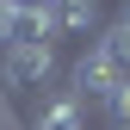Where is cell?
Returning <instances> with one entry per match:
<instances>
[{"label":"cell","mask_w":130,"mask_h":130,"mask_svg":"<svg viewBox=\"0 0 130 130\" xmlns=\"http://www.w3.org/2000/svg\"><path fill=\"white\" fill-rule=\"evenodd\" d=\"M56 74V43H31V50H0V87L6 93H31Z\"/></svg>","instance_id":"obj_1"},{"label":"cell","mask_w":130,"mask_h":130,"mask_svg":"<svg viewBox=\"0 0 130 130\" xmlns=\"http://www.w3.org/2000/svg\"><path fill=\"white\" fill-rule=\"evenodd\" d=\"M111 93H118V68H111L99 50H87V56L74 62V87H68V99H74V105H87V99H99V105H105Z\"/></svg>","instance_id":"obj_2"},{"label":"cell","mask_w":130,"mask_h":130,"mask_svg":"<svg viewBox=\"0 0 130 130\" xmlns=\"http://www.w3.org/2000/svg\"><path fill=\"white\" fill-rule=\"evenodd\" d=\"M31 43H56V6H12L6 50H31Z\"/></svg>","instance_id":"obj_3"},{"label":"cell","mask_w":130,"mask_h":130,"mask_svg":"<svg viewBox=\"0 0 130 130\" xmlns=\"http://www.w3.org/2000/svg\"><path fill=\"white\" fill-rule=\"evenodd\" d=\"M93 50H99L111 68H118V80H130V6H124L118 19L99 31V37H93Z\"/></svg>","instance_id":"obj_4"},{"label":"cell","mask_w":130,"mask_h":130,"mask_svg":"<svg viewBox=\"0 0 130 130\" xmlns=\"http://www.w3.org/2000/svg\"><path fill=\"white\" fill-rule=\"evenodd\" d=\"M31 130H87V118H80V105L68 99V93H56V99L37 111V124H31Z\"/></svg>","instance_id":"obj_5"},{"label":"cell","mask_w":130,"mask_h":130,"mask_svg":"<svg viewBox=\"0 0 130 130\" xmlns=\"http://www.w3.org/2000/svg\"><path fill=\"white\" fill-rule=\"evenodd\" d=\"M93 25H99V6H80V0L56 6V31H93Z\"/></svg>","instance_id":"obj_6"},{"label":"cell","mask_w":130,"mask_h":130,"mask_svg":"<svg viewBox=\"0 0 130 130\" xmlns=\"http://www.w3.org/2000/svg\"><path fill=\"white\" fill-rule=\"evenodd\" d=\"M105 111H111V130H130V80H118V93L105 99Z\"/></svg>","instance_id":"obj_7"},{"label":"cell","mask_w":130,"mask_h":130,"mask_svg":"<svg viewBox=\"0 0 130 130\" xmlns=\"http://www.w3.org/2000/svg\"><path fill=\"white\" fill-rule=\"evenodd\" d=\"M6 19H12V6H0V50H6Z\"/></svg>","instance_id":"obj_8"}]
</instances>
